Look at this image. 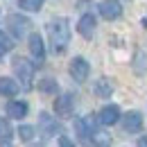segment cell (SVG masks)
Here are the masks:
<instances>
[{"label":"cell","instance_id":"1","mask_svg":"<svg viewBox=\"0 0 147 147\" xmlns=\"http://www.w3.org/2000/svg\"><path fill=\"white\" fill-rule=\"evenodd\" d=\"M48 36H50V45L57 55H61L68 43H70V27L66 18H52L48 23Z\"/></svg>","mask_w":147,"mask_h":147},{"label":"cell","instance_id":"2","mask_svg":"<svg viewBox=\"0 0 147 147\" xmlns=\"http://www.w3.org/2000/svg\"><path fill=\"white\" fill-rule=\"evenodd\" d=\"M14 73H16V77H18V82L25 86V91H27V88H32L34 66H32L27 59H23V57H16V59H14Z\"/></svg>","mask_w":147,"mask_h":147},{"label":"cell","instance_id":"3","mask_svg":"<svg viewBox=\"0 0 147 147\" xmlns=\"http://www.w3.org/2000/svg\"><path fill=\"white\" fill-rule=\"evenodd\" d=\"M30 27H32V23L23 14H9L7 16V30L14 34V38H25V34L30 32Z\"/></svg>","mask_w":147,"mask_h":147},{"label":"cell","instance_id":"4","mask_svg":"<svg viewBox=\"0 0 147 147\" xmlns=\"http://www.w3.org/2000/svg\"><path fill=\"white\" fill-rule=\"evenodd\" d=\"M75 131H77V138L82 143H91L93 134H95V118L86 115V118H77L75 120Z\"/></svg>","mask_w":147,"mask_h":147},{"label":"cell","instance_id":"5","mask_svg":"<svg viewBox=\"0 0 147 147\" xmlns=\"http://www.w3.org/2000/svg\"><path fill=\"white\" fill-rule=\"evenodd\" d=\"M68 73L73 77L75 82H86L88 79V73H91V66H88V61L84 59V57H75L73 61H70V66H68Z\"/></svg>","mask_w":147,"mask_h":147},{"label":"cell","instance_id":"6","mask_svg":"<svg viewBox=\"0 0 147 147\" xmlns=\"http://www.w3.org/2000/svg\"><path fill=\"white\" fill-rule=\"evenodd\" d=\"M100 16L104 20H115L122 16V5H120V0H102L100 2Z\"/></svg>","mask_w":147,"mask_h":147},{"label":"cell","instance_id":"7","mask_svg":"<svg viewBox=\"0 0 147 147\" xmlns=\"http://www.w3.org/2000/svg\"><path fill=\"white\" fill-rule=\"evenodd\" d=\"M73 109H75V95L73 93H63V95H59V97L55 100L57 115L68 118V115H73Z\"/></svg>","mask_w":147,"mask_h":147},{"label":"cell","instance_id":"8","mask_svg":"<svg viewBox=\"0 0 147 147\" xmlns=\"http://www.w3.org/2000/svg\"><path fill=\"white\" fill-rule=\"evenodd\" d=\"M122 129L127 134H138L143 129V113L140 111H129L122 115Z\"/></svg>","mask_w":147,"mask_h":147},{"label":"cell","instance_id":"9","mask_svg":"<svg viewBox=\"0 0 147 147\" xmlns=\"http://www.w3.org/2000/svg\"><path fill=\"white\" fill-rule=\"evenodd\" d=\"M27 45H30V55L34 57L38 63H41V61L45 59V45H43V36H41V34H36V32H32V34H30V43H27Z\"/></svg>","mask_w":147,"mask_h":147},{"label":"cell","instance_id":"10","mask_svg":"<svg viewBox=\"0 0 147 147\" xmlns=\"http://www.w3.org/2000/svg\"><path fill=\"white\" fill-rule=\"evenodd\" d=\"M77 32L84 38H93V34H95V16L93 14H84L79 18V23H77Z\"/></svg>","mask_w":147,"mask_h":147},{"label":"cell","instance_id":"11","mask_svg":"<svg viewBox=\"0 0 147 147\" xmlns=\"http://www.w3.org/2000/svg\"><path fill=\"white\" fill-rule=\"evenodd\" d=\"M38 122H41V129H43V134L45 136H55V134H59V129H61V125H59V120H55L50 113H41L38 115Z\"/></svg>","mask_w":147,"mask_h":147},{"label":"cell","instance_id":"12","mask_svg":"<svg viewBox=\"0 0 147 147\" xmlns=\"http://www.w3.org/2000/svg\"><path fill=\"white\" fill-rule=\"evenodd\" d=\"M97 120L102 122V125H115L118 120H120V109L115 107V104H107L104 109L100 111V115H97Z\"/></svg>","mask_w":147,"mask_h":147},{"label":"cell","instance_id":"13","mask_svg":"<svg viewBox=\"0 0 147 147\" xmlns=\"http://www.w3.org/2000/svg\"><path fill=\"white\" fill-rule=\"evenodd\" d=\"M7 115L14 118V120H20L27 115V102H20V100H11L7 104Z\"/></svg>","mask_w":147,"mask_h":147},{"label":"cell","instance_id":"14","mask_svg":"<svg viewBox=\"0 0 147 147\" xmlns=\"http://www.w3.org/2000/svg\"><path fill=\"white\" fill-rule=\"evenodd\" d=\"M93 93H95L97 97H111V93H113V84H111V79H109V77L97 79L95 86H93Z\"/></svg>","mask_w":147,"mask_h":147},{"label":"cell","instance_id":"15","mask_svg":"<svg viewBox=\"0 0 147 147\" xmlns=\"http://www.w3.org/2000/svg\"><path fill=\"white\" fill-rule=\"evenodd\" d=\"M20 86L14 82V79H9V77H0V95H5V97H14V95H18Z\"/></svg>","mask_w":147,"mask_h":147},{"label":"cell","instance_id":"16","mask_svg":"<svg viewBox=\"0 0 147 147\" xmlns=\"http://www.w3.org/2000/svg\"><path fill=\"white\" fill-rule=\"evenodd\" d=\"M11 136H14V129L9 125V120L7 118H0V145H9Z\"/></svg>","mask_w":147,"mask_h":147},{"label":"cell","instance_id":"17","mask_svg":"<svg viewBox=\"0 0 147 147\" xmlns=\"http://www.w3.org/2000/svg\"><path fill=\"white\" fill-rule=\"evenodd\" d=\"M91 140H93L97 147H109V145H111V136L107 134V131H102V129H95V134H93Z\"/></svg>","mask_w":147,"mask_h":147},{"label":"cell","instance_id":"18","mask_svg":"<svg viewBox=\"0 0 147 147\" xmlns=\"http://www.w3.org/2000/svg\"><path fill=\"white\" fill-rule=\"evenodd\" d=\"M45 0H18V7L23 11H38Z\"/></svg>","mask_w":147,"mask_h":147},{"label":"cell","instance_id":"19","mask_svg":"<svg viewBox=\"0 0 147 147\" xmlns=\"http://www.w3.org/2000/svg\"><path fill=\"white\" fill-rule=\"evenodd\" d=\"M18 136L23 143H32L34 140V127H30V125H20L18 127Z\"/></svg>","mask_w":147,"mask_h":147},{"label":"cell","instance_id":"20","mask_svg":"<svg viewBox=\"0 0 147 147\" xmlns=\"http://www.w3.org/2000/svg\"><path fill=\"white\" fill-rule=\"evenodd\" d=\"M38 88H41V93H57V82L52 77H45V79H41Z\"/></svg>","mask_w":147,"mask_h":147},{"label":"cell","instance_id":"21","mask_svg":"<svg viewBox=\"0 0 147 147\" xmlns=\"http://www.w3.org/2000/svg\"><path fill=\"white\" fill-rule=\"evenodd\" d=\"M11 48H14V41H11V38L7 36V34H5L2 30H0V52L5 55V52H9Z\"/></svg>","mask_w":147,"mask_h":147},{"label":"cell","instance_id":"22","mask_svg":"<svg viewBox=\"0 0 147 147\" xmlns=\"http://www.w3.org/2000/svg\"><path fill=\"white\" fill-rule=\"evenodd\" d=\"M59 147H75V143L70 140V138H66V136H61V138H59Z\"/></svg>","mask_w":147,"mask_h":147},{"label":"cell","instance_id":"23","mask_svg":"<svg viewBox=\"0 0 147 147\" xmlns=\"http://www.w3.org/2000/svg\"><path fill=\"white\" fill-rule=\"evenodd\" d=\"M138 147H147V136H143V138H138Z\"/></svg>","mask_w":147,"mask_h":147},{"label":"cell","instance_id":"24","mask_svg":"<svg viewBox=\"0 0 147 147\" xmlns=\"http://www.w3.org/2000/svg\"><path fill=\"white\" fill-rule=\"evenodd\" d=\"M140 23H143V27H145V30H147V18H143V20H140Z\"/></svg>","mask_w":147,"mask_h":147},{"label":"cell","instance_id":"25","mask_svg":"<svg viewBox=\"0 0 147 147\" xmlns=\"http://www.w3.org/2000/svg\"><path fill=\"white\" fill-rule=\"evenodd\" d=\"M2 147H9V145H2Z\"/></svg>","mask_w":147,"mask_h":147},{"label":"cell","instance_id":"26","mask_svg":"<svg viewBox=\"0 0 147 147\" xmlns=\"http://www.w3.org/2000/svg\"><path fill=\"white\" fill-rule=\"evenodd\" d=\"M0 57H2V52H0Z\"/></svg>","mask_w":147,"mask_h":147}]
</instances>
